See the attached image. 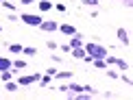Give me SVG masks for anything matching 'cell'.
Wrapping results in <instances>:
<instances>
[{"label":"cell","mask_w":133,"mask_h":100,"mask_svg":"<svg viewBox=\"0 0 133 100\" xmlns=\"http://www.w3.org/2000/svg\"><path fill=\"white\" fill-rule=\"evenodd\" d=\"M46 46L50 48V50H57V48H59V46H57V41H52V39H48V41H46Z\"/></svg>","instance_id":"23"},{"label":"cell","mask_w":133,"mask_h":100,"mask_svg":"<svg viewBox=\"0 0 133 100\" xmlns=\"http://www.w3.org/2000/svg\"><path fill=\"white\" fill-rule=\"evenodd\" d=\"M0 33H2V24H0Z\"/></svg>","instance_id":"28"},{"label":"cell","mask_w":133,"mask_h":100,"mask_svg":"<svg viewBox=\"0 0 133 100\" xmlns=\"http://www.w3.org/2000/svg\"><path fill=\"white\" fill-rule=\"evenodd\" d=\"M20 4H37V0H20Z\"/></svg>","instance_id":"26"},{"label":"cell","mask_w":133,"mask_h":100,"mask_svg":"<svg viewBox=\"0 0 133 100\" xmlns=\"http://www.w3.org/2000/svg\"><path fill=\"white\" fill-rule=\"evenodd\" d=\"M68 91H72V94H79V91H83V85H79V83H72V85L68 87Z\"/></svg>","instance_id":"17"},{"label":"cell","mask_w":133,"mask_h":100,"mask_svg":"<svg viewBox=\"0 0 133 100\" xmlns=\"http://www.w3.org/2000/svg\"><path fill=\"white\" fill-rule=\"evenodd\" d=\"M107 76H109V78H120V74L116 70H107Z\"/></svg>","instance_id":"21"},{"label":"cell","mask_w":133,"mask_h":100,"mask_svg":"<svg viewBox=\"0 0 133 100\" xmlns=\"http://www.w3.org/2000/svg\"><path fill=\"white\" fill-rule=\"evenodd\" d=\"M72 50V57H74V59H83V57H85V48H70Z\"/></svg>","instance_id":"11"},{"label":"cell","mask_w":133,"mask_h":100,"mask_svg":"<svg viewBox=\"0 0 133 100\" xmlns=\"http://www.w3.org/2000/svg\"><path fill=\"white\" fill-rule=\"evenodd\" d=\"M37 9L39 11H50L52 9V0H39V2H37Z\"/></svg>","instance_id":"9"},{"label":"cell","mask_w":133,"mask_h":100,"mask_svg":"<svg viewBox=\"0 0 133 100\" xmlns=\"http://www.w3.org/2000/svg\"><path fill=\"white\" fill-rule=\"evenodd\" d=\"M22 52L29 54V57H35V54H37V48H33V46H24V48H22Z\"/></svg>","instance_id":"16"},{"label":"cell","mask_w":133,"mask_h":100,"mask_svg":"<svg viewBox=\"0 0 133 100\" xmlns=\"http://www.w3.org/2000/svg\"><path fill=\"white\" fill-rule=\"evenodd\" d=\"M83 48H85V54H87L90 59H105V57H107V48H105V46H101V44L87 41Z\"/></svg>","instance_id":"1"},{"label":"cell","mask_w":133,"mask_h":100,"mask_svg":"<svg viewBox=\"0 0 133 100\" xmlns=\"http://www.w3.org/2000/svg\"><path fill=\"white\" fill-rule=\"evenodd\" d=\"M90 63L94 65V68H98V70H107V63H105V59H92Z\"/></svg>","instance_id":"12"},{"label":"cell","mask_w":133,"mask_h":100,"mask_svg":"<svg viewBox=\"0 0 133 100\" xmlns=\"http://www.w3.org/2000/svg\"><path fill=\"white\" fill-rule=\"evenodd\" d=\"M120 78H122L127 85H131V76H129V74H120Z\"/></svg>","instance_id":"24"},{"label":"cell","mask_w":133,"mask_h":100,"mask_svg":"<svg viewBox=\"0 0 133 100\" xmlns=\"http://www.w3.org/2000/svg\"><path fill=\"white\" fill-rule=\"evenodd\" d=\"M116 65H118L120 72H129V63H127L124 59H118V61H116Z\"/></svg>","instance_id":"15"},{"label":"cell","mask_w":133,"mask_h":100,"mask_svg":"<svg viewBox=\"0 0 133 100\" xmlns=\"http://www.w3.org/2000/svg\"><path fill=\"white\" fill-rule=\"evenodd\" d=\"M83 4H85V7H98V0H83Z\"/></svg>","instance_id":"20"},{"label":"cell","mask_w":133,"mask_h":100,"mask_svg":"<svg viewBox=\"0 0 133 100\" xmlns=\"http://www.w3.org/2000/svg\"><path fill=\"white\" fill-rule=\"evenodd\" d=\"M118 39L122 41L124 46H129V44H131V37H129V33H127L124 28H118Z\"/></svg>","instance_id":"7"},{"label":"cell","mask_w":133,"mask_h":100,"mask_svg":"<svg viewBox=\"0 0 133 100\" xmlns=\"http://www.w3.org/2000/svg\"><path fill=\"white\" fill-rule=\"evenodd\" d=\"M70 48H81L83 46V35H79V33H74V35L70 37V44H68Z\"/></svg>","instance_id":"6"},{"label":"cell","mask_w":133,"mask_h":100,"mask_svg":"<svg viewBox=\"0 0 133 100\" xmlns=\"http://www.w3.org/2000/svg\"><path fill=\"white\" fill-rule=\"evenodd\" d=\"M122 2L127 4V7H131V4H133V0H122Z\"/></svg>","instance_id":"27"},{"label":"cell","mask_w":133,"mask_h":100,"mask_svg":"<svg viewBox=\"0 0 133 100\" xmlns=\"http://www.w3.org/2000/svg\"><path fill=\"white\" fill-rule=\"evenodd\" d=\"M57 31H61L63 35L72 37V35H74V33H76V26H74V24H59V28H57Z\"/></svg>","instance_id":"5"},{"label":"cell","mask_w":133,"mask_h":100,"mask_svg":"<svg viewBox=\"0 0 133 100\" xmlns=\"http://www.w3.org/2000/svg\"><path fill=\"white\" fill-rule=\"evenodd\" d=\"M4 89L13 94V91H18V89H20V85H18V83H13V81H7V83H4Z\"/></svg>","instance_id":"14"},{"label":"cell","mask_w":133,"mask_h":100,"mask_svg":"<svg viewBox=\"0 0 133 100\" xmlns=\"http://www.w3.org/2000/svg\"><path fill=\"white\" fill-rule=\"evenodd\" d=\"M72 74H74V72H55V76H52V78L65 81V78H72Z\"/></svg>","instance_id":"13"},{"label":"cell","mask_w":133,"mask_h":100,"mask_svg":"<svg viewBox=\"0 0 133 100\" xmlns=\"http://www.w3.org/2000/svg\"><path fill=\"white\" fill-rule=\"evenodd\" d=\"M0 4H2V0H0Z\"/></svg>","instance_id":"29"},{"label":"cell","mask_w":133,"mask_h":100,"mask_svg":"<svg viewBox=\"0 0 133 100\" xmlns=\"http://www.w3.org/2000/svg\"><path fill=\"white\" fill-rule=\"evenodd\" d=\"M39 72H35V74H18V85H22V87H29V85H33V83H37L39 81Z\"/></svg>","instance_id":"2"},{"label":"cell","mask_w":133,"mask_h":100,"mask_svg":"<svg viewBox=\"0 0 133 100\" xmlns=\"http://www.w3.org/2000/svg\"><path fill=\"white\" fill-rule=\"evenodd\" d=\"M13 68H15V70H24V68H26V61H22V59L13 61Z\"/></svg>","instance_id":"19"},{"label":"cell","mask_w":133,"mask_h":100,"mask_svg":"<svg viewBox=\"0 0 133 100\" xmlns=\"http://www.w3.org/2000/svg\"><path fill=\"white\" fill-rule=\"evenodd\" d=\"M20 20L24 22V24H29V26H39L42 22H44V18H42V15H37V13H22Z\"/></svg>","instance_id":"3"},{"label":"cell","mask_w":133,"mask_h":100,"mask_svg":"<svg viewBox=\"0 0 133 100\" xmlns=\"http://www.w3.org/2000/svg\"><path fill=\"white\" fill-rule=\"evenodd\" d=\"M37 28H39V31H44V33H55V31L59 28V24H57L55 20H44L42 24L37 26Z\"/></svg>","instance_id":"4"},{"label":"cell","mask_w":133,"mask_h":100,"mask_svg":"<svg viewBox=\"0 0 133 100\" xmlns=\"http://www.w3.org/2000/svg\"><path fill=\"white\" fill-rule=\"evenodd\" d=\"M2 7L9 9V11H15V4H13V2H4V0H2Z\"/></svg>","instance_id":"22"},{"label":"cell","mask_w":133,"mask_h":100,"mask_svg":"<svg viewBox=\"0 0 133 100\" xmlns=\"http://www.w3.org/2000/svg\"><path fill=\"white\" fill-rule=\"evenodd\" d=\"M37 83H39L42 87H48V85L52 83V76H50V74H42V76H39V81H37Z\"/></svg>","instance_id":"10"},{"label":"cell","mask_w":133,"mask_h":100,"mask_svg":"<svg viewBox=\"0 0 133 100\" xmlns=\"http://www.w3.org/2000/svg\"><path fill=\"white\" fill-rule=\"evenodd\" d=\"M7 20H9V22H18L20 18H18V15H15V13H9V15H7Z\"/></svg>","instance_id":"25"},{"label":"cell","mask_w":133,"mask_h":100,"mask_svg":"<svg viewBox=\"0 0 133 100\" xmlns=\"http://www.w3.org/2000/svg\"><path fill=\"white\" fill-rule=\"evenodd\" d=\"M22 48H24V46H20V44H11V46H9V50H11L13 54H20V52H22Z\"/></svg>","instance_id":"18"},{"label":"cell","mask_w":133,"mask_h":100,"mask_svg":"<svg viewBox=\"0 0 133 100\" xmlns=\"http://www.w3.org/2000/svg\"><path fill=\"white\" fill-rule=\"evenodd\" d=\"M11 68H13V61L7 59V57H0V72L2 70H11Z\"/></svg>","instance_id":"8"}]
</instances>
